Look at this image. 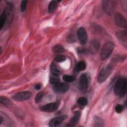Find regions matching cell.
<instances>
[{"instance_id":"6da1fadb","label":"cell","mask_w":127,"mask_h":127,"mask_svg":"<svg viewBox=\"0 0 127 127\" xmlns=\"http://www.w3.org/2000/svg\"><path fill=\"white\" fill-rule=\"evenodd\" d=\"M127 79L121 77L117 79L114 86V92L116 95L121 97L124 96L127 93Z\"/></svg>"},{"instance_id":"7a4b0ae2","label":"cell","mask_w":127,"mask_h":127,"mask_svg":"<svg viewBox=\"0 0 127 127\" xmlns=\"http://www.w3.org/2000/svg\"><path fill=\"white\" fill-rule=\"evenodd\" d=\"M114 48V44L112 42L108 41L106 42L103 46L101 52L100 58L102 60L108 58L112 54Z\"/></svg>"},{"instance_id":"3957f363","label":"cell","mask_w":127,"mask_h":127,"mask_svg":"<svg viewBox=\"0 0 127 127\" xmlns=\"http://www.w3.org/2000/svg\"><path fill=\"white\" fill-rule=\"evenodd\" d=\"M112 71V66L111 64H108L104 67L100 71L97 78V81L99 83L104 82L107 78L110 76Z\"/></svg>"},{"instance_id":"277c9868","label":"cell","mask_w":127,"mask_h":127,"mask_svg":"<svg viewBox=\"0 0 127 127\" xmlns=\"http://www.w3.org/2000/svg\"><path fill=\"white\" fill-rule=\"evenodd\" d=\"M102 5L104 12L110 15L114 11L116 2L114 0H103L102 1Z\"/></svg>"},{"instance_id":"5b68a950","label":"cell","mask_w":127,"mask_h":127,"mask_svg":"<svg viewBox=\"0 0 127 127\" xmlns=\"http://www.w3.org/2000/svg\"><path fill=\"white\" fill-rule=\"evenodd\" d=\"M89 85V78L86 73H82L81 74L79 81L78 87L79 89L82 91H86Z\"/></svg>"},{"instance_id":"8992f818","label":"cell","mask_w":127,"mask_h":127,"mask_svg":"<svg viewBox=\"0 0 127 127\" xmlns=\"http://www.w3.org/2000/svg\"><path fill=\"white\" fill-rule=\"evenodd\" d=\"M69 84L65 82H59L54 85L53 89L57 93H64L69 89Z\"/></svg>"},{"instance_id":"52a82bcc","label":"cell","mask_w":127,"mask_h":127,"mask_svg":"<svg viewBox=\"0 0 127 127\" xmlns=\"http://www.w3.org/2000/svg\"><path fill=\"white\" fill-rule=\"evenodd\" d=\"M4 10L5 11L6 14V21L3 29H6L9 27L12 21L13 14L12 5L11 4H8L7 6L6 7V8H5Z\"/></svg>"},{"instance_id":"ba28073f","label":"cell","mask_w":127,"mask_h":127,"mask_svg":"<svg viewBox=\"0 0 127 127\" xmlns=\"http://www.w3.org/2000/svg\"><path fill=\"white\" fill-rule=\"evenodd\" d=\"M77 35L80 43L82 45H85L87 41V34L85 29L81 27L79 28L77 31Z\"/></svg>"},{"instance_id":"9c48e42d","label":"cell","mask_w":127,"mask_h":127,"mask_svg":"<svg viewBox=\"0 0 127 127\" xmlns=\"http://www.w3.org/2000/svg\"><path fill=\"white\" fill-rule=\"evenodd\" d=\"M31 96L30 92L25 91L16 93L12 96V99L18 101H23L28 100Z\"/></svg>"},{"instance_id":"30bf717a","label":"cell","mask_w":127,"mask_h":127,"mask_svg":"<svg viewBox=\"0 0 127 127\" xmlns=\"http://www.w3.org/2000/svg\"><path fill=\"white\" fill-rule=\"evenodd\" d=\"M114 21L116 25L120 27L127 28V22L126 18L120 13H116L114 15Z\"/></svg>"},{"instance_id":"8fae6325","label":"cell","mask_w":127,"mask_h":127,"mask_svg":"<svg viewBox=\"0 0 127 127\" xmlns=\"http://www.w3.org/2000/svg\"><path fill=\"white\" fill-rule=\"evenodd\" d=\"M59 107V103L57 102H53L42 106L40 108V110L44 112H54L58 109Z\"/></svg>"},{"instance_id":"7c38bea8","label":"cell","mask_w":127,"mask_h":127,"mask_svg":"<svg viewBox=\"0 0 127 127\" xmlns=\"http://www.w3.org/2000/svg\"><path fill=\"white\" fill-rule=\"evenodd\" d=\"M67 116L65 115H62L56 117L50 120L49 126L51 127H55L61 124L66 118Z\"/></svg>"},{"instance_id":"4fadbf2b","label":"cell","mask_w":127,"mask_h":127,"mask_svg":"<svg viewBox=\"0 0 127 127\" xmlns=\"http://www.w3.org/2000/svg\"><path fill=\"white\" fill-rule=\"evenodd\" d=\"M116 35L120 41L124 44H127V32L126 30H120L117 31L116 33Z\"/></svg>"},{"instance_id":"5bb4252c","label":"cell","mask_w":127,"mask_h":127,"mask_svg":"<svg viewBox=\"0 0 127 127\" xmlns=\"http://www.w3.org/2000/svg\"><path fill=\"white\" fill-rule=\"evenodd\" d=\"M100 48V43L96 40L90 42L89 46V51L92 54H95L98 52Z\"/></svg>"},{"instance_id":"9a60e30c","label":"cell","mask_w":127,"mask_h":127,"mask_svg":"<svg viewBox=\"0 0 127 127\" xmlns=\"http://www.w3.org/2000/svg\"><path fill=\"white\" fill-rule=\"evenodd\" d=\"M81 116V112L79 111H76L75 112L74 116L71 119L69 123L67 124V126L69 127H74L78 122L79 119Z\"/></svg>"},{"instance_id":"2e32d148","label":"cell","mask_w":127,"mask_h":127,"mask_svg":"<svg viewBox=\"0 0 127 127\" xmlns=\"http://www.w3.org/2000/svg\"><path fill=\"white\" fill-rule=\"evenodd\" d=\"M58 1L56 0H52L50 2L48 5V11L49 13L53 12L58 6Z\"/></svg>"},{"instance_id":"e0dca14e","label":"cell","mask_w":127,"mask_h":127,"mask_svg":"<svg viewBox=\"0 0 127 127\" xmlns=\"http://www.w3.org/2000/svg\"><path fill=\"white\" fill-rule=\"evenodd\" d=\"M6 21V14L5 11L4 10L0 15V28L1 29H3Z\"/></svg>"},{"instance_id":"ac0fdd59","label":"cell","mask_w":127,"mask_h":127,"mask_svg":"<svg viewBox=\"0 0 127 127\" xmlns=\"http://www.w3.org/2000/svg\"><path fill=\"white\" fill-rule=\"evenodd\" d=\"M93 124L95 127H103L104 126V121L100 117L95 116L94 118Z\"/></svg>"},{"instance_id":"d6986e66","label":"cell","mask_w":127,"mask_h":127,"mask_svg":"<svg viewBox=\"0 0 127 127\" xmlns=\"http://www.w3.org/2000/svg\"><path fill=\"white\" fill-rule=\"evenodd\" d=\"M53 51L56 54H61L65 51L64 48L61 45H56L53 47Z\"/></svg>"},{"instance_id":"ffe728a7","label":"cell","mask_w":127,"mask_h":127,"mask_svg":"<svg viewBox=\"0 0 127 127\" xmlns=\"http://www.w3.org/2000/svg\"><path fill=\"white\" fill-rule=\"evenodd\" d=\"M51 71L52 74L57 75H59L60 73V70H59L57 65L54 62H52L51 64Z\"/></svg>"},{"instance_id":"44dd1931","label":"cell","mask_w":127,"mask_h":127,"mask_svg":"<svg viewBox=\"0 0 127 127\" xmlns=\"http://www.w3.org/2000/svg\"><path fill=\"white\" fill-rule=\"evenodd\" d=\"M86 67V63L84 61L79 62L76 66V70L77 71H82L84 70Z\"/></svg>"},{"instance_id":"7402d4cb","label":"cell","mask_w":127,"mask_h":127,"mask_svg":"<svg viewBox=\"0 0 127 127\" xmlns=\"http://www.w3.org/2000/svg\"><path fill=\"white\" fill-rule=\"evenodd\" d=\"M0 102L2 105L7 107H8L11 105V103L10 101L7 98L4 96H0Z\"/></svg>"},{"instance_id":"603a6c76","label":"cell","mask_w":127,"mask_h":127,"mask_svg":"<svg viewBox=\"0 0 127 127\" xmlns=\"http://www.w3.org/2000/svg\"><path fill=\"white\" fill-rule=\"evenodd\" d=\"M76 79V77L73 75H70L65 74L63 76V79L66 82H72L74 81Z\"/></svg>"},{"instance_id":"cb8c5ba5","label":"cell","mask_w":127,"mask_h":127,"mask_svg":"<svg viewBox=\"0 0 127 127\" xmlns=\"http://www.w3.org/2000/svg\"><path fill=\"white\" fill-rule=\"evenodd\" d=\"M50 82L53 84H56L60 82V78L59 75L52 74L50 77Z\"/></svg>"},{"instance_id":"d4e9b609","label":"cell","mask_w":127,"mask_h":127,"mask_svg":"<svg viewBox=\"0 0 127 127\" xmlns=\"http://www.w3.org/2000/svg\"><path fill=\"white\" fill-rule=\"evenodd\" d=\"M77 103L81 105V106H85L87 104V100L86 98L84 97H79L77 100Z\"/></svg>"},{"instance_id":"484cf974","label":"cell","mask_w":127,"mask_h":127,"mask_svg":"<svg viewBox=\"0 0 127 127\" xmlns=\"http://www.w3.org/2000/svg\"><path fill=\"white\" fill-rule=\"evenodd\" d=\"M65 60H66V57L62 55H58L56 56L54 58L55 61H56V62H58V63L64 62Z\"/></svg>"},{"instance_id":"4316f807","label":"cell","mask_w":127,"mask_h":127,"mask_svg":"<svg viewBox=\"0 0 127 127\" xmlns=\"http://www.w3.org/2000/svg\"><path fill=\"white\" fill-rule=\"evenodd\" d=\"M43 97V93L42 92H39L37 94V95L35 97V102L36 103H39L42 100Z\"/></svg>"},{"instance_id":"83f0119b","label":"cell","mask_w":127,"mask_h":127,"mask_svg":"<svg viewBox=\"0 0 127 127\" xmlns=\"http://www.w3.org/2000/svg\"><path fill=\"white\" fill-rule=\"evenodd\" d=\"M27 2H28V1L26 0H23L21 1L20 10L22 12H23L26 10Z\"/></svg>"},{"instance_id":"f1b7e54d","label":"cell","mask_w":127,"mask_h":127,"mask_svg":"<svg viewBox=\"0 0 127 127\" xmlns=\"http://www.w3.org/2000/svg\"><path fill=\"white\" fill-rule=\"evenodd\" d=\"M115 111L118 113H121L123 110V106L121 104H118L115 107Z\"/></svg>"},{"instance_id":"f546056e","label":"cell","mask_w":127,"mask_h":127,"mask_svg":"<svg viewBox=\"0 0 127 127\" xmlns=\"http://www.w3.org/2000/svg\"><path fill=\"white\" fill-rule=\"evenodd\" d=\"M77 50L78 53H79V54H84V53H85L86 52V50L85 49H84V48H78Z\"/></svg>"},{"instance_id":"4dcf8cb0","label":"cell","mask_w":127,"mask_h":127,"mask_svg":"<svg viewBox=\"0 0 127 127\" xmlns=\"http://www.w3.org/2000/svg\"><path fill=\"white\" fill-rule=\"evenodd\" d=\"M41 85L40 83H37L35 85V89L36 90H39L41 89Z\"/></svg>"},{"instance_id":"1f68e13d","label":"cell","mask_w":127,"mask_h":127,"mask_svg":"<svg viewBox=\"0 0 127 127\" xmlns=\"http://www.w3.org/2000/svg\"><path fill=\"white\" fill-rule=\"evenodd\" d=\"M2 121H3V119H2V117L0 116V125H1V124H2Z\"/></svg>"},{"instance_id":"d6a6232c","label":"cell","mask_w":127,"mask_h":127,"mask_svg":"<svg viewBox=\"0 0 127 127\" xmlns=\"http://www.w3.org/2000/svg\"><path fill=\"white\" fill-rule=\"evenodd\" d=\"M1 52H2V49H1V47H0V54H1Z\"/></svg>"}]
</instances>
